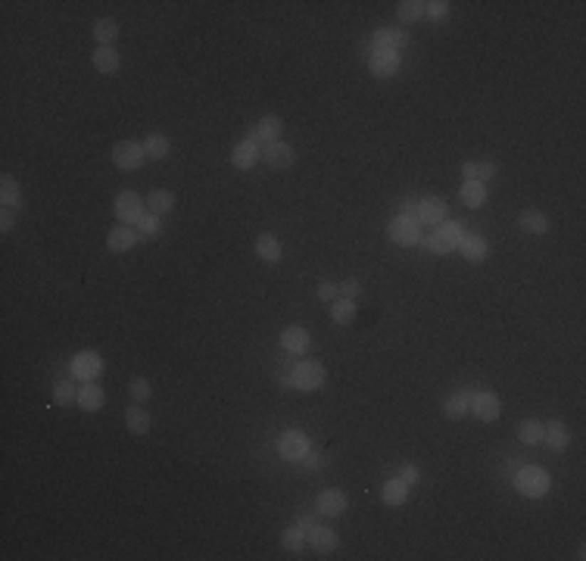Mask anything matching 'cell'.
<instances>
[{
    "instance_id": "cell-44",
    "label": "cell",
    "mask_w": 586,
    "mask_h": 561,
    "mask_svg": "<svg viewBox=\"0 0 586 561\" xmlns=\"http://www.w3.org/2000/svg\"><path fill=\"white\" fill-rule=\"evenodd\" d=\"M337 296H340V290H337V284H331V280L318 284V300H321V303H334Z\"/></svg>"
},
{
    "instance_id": "cell-40",
    "label": "cell",
    "mask_w": 586,
    "mask_h": 561,
    "mask_svg": "<svg viewBox=\"0 0 586 561\" xmlns=\"http://www.w3.org/2000/svg\"><path fill=\"white\" fill-rule=\"evenodd\" d=\"M137 231H140L144 237H156V234H159V216H150V212H147V216L140 219Z\"/></svg>"
},
{
    "instance_id": "cell-28",
    "label": "cell",
    "mask_w": 586,
    "mask_h": 561,
    "mask_svg": "<svg viewBox=\"0 0 586 561\" xmlns=\"http://www.w3.org/2000/svg\"><path fill=\"white\" fill-rule=\"evenodd\" d=\"M94 38L100 41V47H113V41L119 38V22L110 19V16L97 19V22H94Z\"/></svg>"
},
{
    "instance_id": "cell-49",
    "label": "cell",
    "mask_w": 586,
    "mask_h": 561,
    "mask_svg": "<svg viewBox=\"0 0 586 561\" xmlns=\"http://www.w3.org/2000/svg\"><path fill=\"white\" fill-rule=\"evenodd\" d=\"M415 212H418V203H415V200H406V203H402V216H412V219H415Z\"/></svg>"
},
{
    "instance_id": "cell-48",
    "label": "cell",
    "mask_w": 586,
    "mask_h": 561,
    "mask_svg": "<svg viewBox=\"0 0 586 561\" xmlns=\"http://www.w3.org/2000/svg\"><path fill=\"white\" fill-rule=\"evenodd\" d=\"M296 527H300V530L306 533V530H312V527H315V518H312V515H303L300 521H296Z\"/></svg>"
},
{
    "instance_id": "cell-15",
    "label": "cell",
    "mask_w": 586,
    "mask_h": 561,
    "mask_svg": "<svg viewBox=\"0 0 586 561\" xmlns=\"http://www.w3.org/2000/svg\"><path fill=\"white\" fill-rule=\"evenodd\" d=\"M135 243H137V231L131 225H122V221L115 228H110V234H106V246L113 253H128Z\"/></svg>"
},
{
    "instance_id": "cell-2",
    "label": "cell",
    "mask_w": 586,
    "mask_h": 561,
    "mask_svg": "<svg viewBox=\"0 0 586 561\" xmlns=\"http://www.w3.org/2000/svg\"><path fill=\"white\" fill-rule=\"evenodd\" d=\"M325 377H328V371L321 362H296L293 374H291V387H296L303 393H312L325 387Z\"/></svg>"
},
{
    "instance_id": "cell-20",
    "label": "cell",
    "mask_w": 586,
    "mask_h": 561,
    "mask_svg": "<svg viewBox=\"0 0 586 561\" xmlns=\"http://www.w3.org/2000/svg\"><path fill=\"white\" fill-rule=\"evenodd\" d=\"M172 206H175V196H172V191H162V187H156V191L147 194V212L150 216H169Z\"/></svg>"
},
{
    "instance_id": "cell-39",
    "label": "cell",
    "mask_w": 586,
    "mask_h": 561,
    "mask_svg": "<svg viewBox=\"0 0 586 561\" xmlns=\"http://www.w3.org/2000/svg\"><path fill=\"white\" fill-rule=\"evenodd\" d=\"M128 390L135 396V402H147L153 396V387H150V381H144V377H131Z\"/></svg>"
},
{
    "instance_id": "cell-26",
    "label": "cell",
    "mask_w": 586,
    "mask_h": 561,
    "mask_svg": "<svg viewBox=\"0 0 586 561\" xmlns=\"http://www.w3.org/2000/svg\"><path fill=\"white\" fill-rule=\"evenodd\" d=\"M119 53L113 51V47H97L94 51V69L100 72V75H113V72H119Z\"/></svg>"
},
{
    "instance_id": "cell-10",
    "label": "cell",
    "mask_w": 586,
    "mask_h": 561,
    "mask_svg": "<svg viewBox=\"0 0 586 561\" xmlns=\"http://www.w3.org/2000/svg\"><path fill=\"white\" fill-rule=\"evenodd\" d=\"M415 219L421 221V225H443L446 221V203L436 200V196H424V200H418V212Z\"/></svg>"
},
{
    "instance_id": "cell-38",
    "label": "cell",
    "mask_w": 586,
    "mask_h": 561,
    "mask_svg": "<svg viewBox=\"0 0 586 561\" xmlns=\"http://www.w3.org/2000/svg\"><path fill=\"white\" fill-rule=\"evenodd\" d=\"M0 181H4V206H10V209H19V187H16V178H13V175H4Z\"/></svg>"
},
{
    "instance_id": "cell-45",
    "label": "cell",
    "mask_w": 586,
    "mask_h": 561,
    "mask_svg": "<svg viewBox=\"0 0 586 561\" xmlns=\"http://www.w3.org/2000/svg\"><path fill=\"white\" fill-rule=\"evenodd\" d=\"M399 481L406 483V486H415L421 481V471H418V465H402V471H399Z\"/></svg>"
},
{
    "instance_id": "cell-25",
    "label": "cell",
    "mask_w": 586,
    "mask_h": 561,
    "mask_svg": "<svg viewBox=\"0 0 586 561\" xmlns=\"http://www.w3.org/2000/svg\"><path fill=\"white\" fill-rule=\"evenodd\" d=\"M256 256H259L262 262H281V256H284V250H281V241L271 234H259L256 237Z\"/></svg>"
},
{
    "instance_id": "cell-23",
    "label": "cell",
    "mask_w": 586,
    "mask_h": 561,
    "mask_svg": "<svg viewBox=\"0 0 586 561\" xmlns=\"http://www.w3.org/2000/svg\"><path fill=\"white\" fill-rule=\"evenodd\" d=\"M459 250H461V256H465L468 262H474V266H477V262L486 259V250H490V246H486L483 237L468 234V237H461V241H459Z\"/></svg>"
},
{
    "instance_id": "cell-35",
    "label": "cell",
    "mask_w": 586,
    "mask_h": 561,
    "mask_svg": "<svg viewBox=\"0 0 586 561\" xmlns=\"http://www.w3.org/2000/svg\"><path fill=\"white\" fill-rule=\"evenodd\" d=\"M281 542H284V549H287V552H293V555H296V552L306 546V536H303V530H300L296 524H291L284 533H281Z\"/></svg>"
},
{
    "instance_id": "cell-1",
    "label": "cell",
    "mask_w": 586,
    "mask_h": 561,
    "mask_svg": "<svg viewBox=\"0 0 586 561\" xmlns=\"http://www.w3.org/2000/svg\"><path fill=\"white\" fill-rule=\"evenodd\" d=\"M461 231H465V228H461L459 221H443V225H436V231H431L427 237H421V243H424L431 253H436V256L452 253L459 246L461 237H465Z\"/></svg>"
},
{
    "instance_id": "cell-43",
    "label": "cell",
    "mask_w": 586,
    "mask_h": 561,
    "mask_svg": "<svg viewBox=\"0 0 586 561\" xmlns=\"http://www.w3.org/2000/svg\"><path fill=\"white\" fill-rule=\"evenodd\" d=\"M496 172H499L496 162H477V181H481V184H486L490 178H496Z\"/></svg>"
},
{
    "instance_id": "cell-30",
    "label": "cell",
    "mask_w": 586,
    "mask_h": 561,
    "mask_svg": "<svg viewBox=\"0 0 586 561\" xmlns=\"http://www.w3.org/2000/svg\"><path fill=\"white\" fill-rule=\"evenodd\" d=\"M468 409H471V396L468 393H456V396H449V399L443 402V415L446 418H465Z\"/></svg>"
},
{
    "instance_id": "cell-14",
    "label": "cell",
    "mask_w": 586,
    "mask_h": 561,
    "mask_svg": "<svg viewBox=\"0 0 586 561\" xmlns=\"http://www.w3.org/2000/svg\"><path fill=\"white\" fill-rule=\"evenodd\" d=\"M346 505H350V499H346L343 490H321L318 493V511L325 518H340Z\"/></svg>"
},
{
    "instance_id": "cell-42",
    "label": "cell",
    "mask_w": 586,
    "mask_h": 561,
    "mask_svg": "<svg viewBox=\"0 0 586 561\" xmlns=\"http://www.w3.org/2000/svg\"><path fill=\"white\" fill-rule=\"evenodd\" d=\"M449 13V4L446 0H431V4H424V16H434V19H443V16Z\"/></svg>"
},
{
    "instance_id": "cell-32",
    "label": "cell",
    "mask_w": 586,
    "mask_h": 561,
    "mask_svg": "<svg viewBox=\"0 0 586 561\" xmlns=\"http://www.w3.org/2000/svg\"><path fill=\"white\" fill-rule=\"evenodd\" d=\"M483 200H486V187L481 184V181H465L461 184V203L465 206H483Z\"/></svg>"
},
{
    "instance_id": "cell-27",
    "label": "cell",
    "mask_w": 586,
    "mask_h": 561,
    "mask_svg": "<svg viewBox=\"0 0 586 561\" xmlns=\"http://www.w3.org/2000/svg\"><path fill=\"white\" fill-rule=\"evenodd\" d=\"M381 496H384V505H393V508H396V505H402V502L409 499V486L402 483L399 477H393V481L384 483V493H381Z\"/></svg>"
},
{
    "instance_id": "cell-7",
    "label": "cell",
    "mask_w": 586,
    "mask_h": 561,
    "mask_svg": "<svg viewBox=\"0 0 586 561\" xmlns=\"http://www.w3.org/2000/svg\"><path fill=\"white\" fill-rule=\"evenodd\" d=\"M515 486L524 493V496L540 499V496H546V490H549V474L543 471V468H524V471L518 474Z\"/></svg>"
},
{
    "instance_id": "cell-37",
    "label": "cell",
    "mask_w": 586,
    "mask_h": 561,
    "mask_svg": "<svg viewBox=\"0 0 586 561\" xmlns=\"http://www.w3.org/2000/svg\"><path fill=\"white\" fill-rule=\"evenodd\" d=\"M75 399H78V393H75V387H72V381H56V387H53L56 406H69V402H75Z\"/></svg>"
},
{
    "instance_id": "cell-34",
    "label": "cell",
    "mask_w": 586,
    "mask_h": 561,
    "mask_svg": "<svg viewBox=\"0 0 586 561\" xmlns=\"http://www.w3.org/2000/svg\"><path fill=\"white\" fill-rule=\"evenodd\" d=\"M396 16H399V22H418L421 16H424V4H421V0H402V4L396 6Z\"/></svg>"
},
{
    "instance_id": "cell-46",
    "label": "cell",
    "mask_w": 586,
    "mask_h": 561,
    "mask_svg": "<svg viewBox=\"0 0 586 561\" xmlns=\"http://www.w3.org/2000/svg\"><path fill=\"white\" fill-rule=\"evenodd\" d=\"M461 178H465V181H477V162H465V166H461Z\"/></svg>"
},
{
    "instance_id": "cell-29",
    "label": "cell",
    "mask_w": 586,
    "mask_h": 561,
    "mask_svg": "<svg viewBox=\"0 0 586 561\" xmlns=\"http://www.w3.org/2000/svg\"><path fill=\"white\" fill-rule=\"evenodd\" d=\"M331 318H334V325H350L356 318V303L346 300V296H337L331 303Z\"/></svg>"
},
{
    "instance_id": "cell-33",
    "label": "cell",
    "mask_w": 586,
    "mask_h": 561,
    "mask_svg": "<svg viewBox=\"0 0 586 561\" xmlns=\"http://www.w3.org/2000/svg\"><path fill=\"white\" fill-rule=\"evenodd\" d=\"M169 137L166 135H150L144 140V153L147 159H162V156H169Z\"/></svg>"
},
{
    "instance_id": "cell-31",
    "label": "cell",
    "mask_w": 586,
    "mask_h": 561,
    "mask_svg": "<svg viewBox=\"0 0 586 561\" xmlns=\"http://www.w3.org/2000/svg\"><path fill=\"white\" fill-rule=\"evenodd\" d=\"M518 440L527 443V446L543 443V421H533V418L521 421V424H518Z\"/></svg>"
},
{
    "instance_id": "cell-18",
    "label": "cell",
    "mask_w": 586,
    "mask_h": 561,
    "mask_svg": "<svg viewBox=\"0 0 586 561\" xmlns=\"http://www.w3.org/2000/svg\"><path fill=\"white\" fill-rule=\"evenodd\" d=\"M406 44H409V35H406V31H399V28H381V31H375V41H371V47L396 51V53H399Z\"/></svg>"
},
{
    "instance_id": "cell-4",
    "label": "cell",
    "mask_w": 586,
    "mask_h": 561,
    "mask_svg": "<svg viewBox=\"0 0 586 561\" xmlns=\"http://www.w3.org/2000/svg\"><path fill=\"white\" fill-rule=\"evenodd\" d=\"M144 159H147L144 144H137V140H119V144L113 147V162H115V169H122V172L140 169Z\"/></svg>"
},
{
    "instance_id": "cell-16",
    "label": "cell",
    "mask_w": 586,
    "mask_h": 561,
    "mask_svg": "<svg viewBox=\"0 0 586 561\" xmlns=\"http://www.w3.org/2000/svg\"><path fill=\"white\" fill-rule=\"evenodd\" d=\"M259 159H262V153H259V147H256L250 137L241 140V144H237L234 150H231V166H234V169H241V172L253 169Z\"/></svg>"
},
{
    "instance_id": "cell-3",
    "label": "cell",
    "mask_w": 586,
    "mask_h": 561,
    "mask_svg": "<svg viewBox=\"0 0 586 561\" xmlns=\"http://www.w3.org/2000/svg\"><path fill=\"white\" fill-rule=\"evenodd\" d=\"M144 206L147 203L140 200L135 191H122V194H115V200H113V212L122 225H140V219L147 216Z\"/></svg>"
},
{
    "instance_id": "cell-41",
    "label": "cell",
    "mask_w": 586,
    "mask_h": 561,
    "mask_svg": "<svg viewBox=\"0 0 586 561\" xmlns=\"http://www.w3.org/2000/svg\"><path fill=\"white\" fill-rule=\"evenodd\" d=\"M337 290H340V296H346V300H356L359 290H362V284L356 278H346V280H340V287H337Z\"/></svg>"
},
{
    "instance_id": "cell-19",
    "label": "cell",
    "mask_w": 586,
    "mask_h": 561,
    "mask_svg": "<svg viewBox=\"0 0 586 561\" xmlns=\"http://www.w3.org/2000/svg\"><path fill=\"white\" fill-rule=\"evenodd\" d=\"M281 456H284L287 461H293V458H306L309 456V440L303 434H287L284 440H281Z\"/></svg>"
},
{
    "instance_id": "cell-47",
    "label": "cell",
    "mask_w": 586,
    "mask_h": 561,
    "mask_svg": "<svg viewBox=\"0 0 586 561\" xmlns=\"http://www.w3.org/2000/svg\"><path fill=\"white\" fill-rule=\"evenodd\" d=\"M0 228H4V231L13 228V209H10V206H4V219H0Z\"/></svg>"
},
{
    "instance_id": "cell-11",
    "label": "cell",
    "mask_w": 586,
    "mask_h": 561,
    "mask_svg": "<svg viewBox=\"0 0 586 561\" xmlns=\"http://www.w3.org/2000/svg\"><path fill=\"white\" fill-rule=\"evenodd\" d=\"M471 411L481 421H496L502 415V406H499V396L496 393H490V390H483V393H474L471 396Z\"/></svg>"
},
{
    "instance_id": "cell-22",
    "label": "cell",
    "mask_w": 586,
    "mask_h": 561,
    "mask_svg": "<svg viewBox=\"0 0 586 561\" xmlns=\"http://www.w3.org/2000/svg\"><path fill=\"white\" fill-rule=\"evenodd\" d=\"M518 228H521L524 234H546L549 219L543 216V212H536V209H524L521 216H518Z\"/></svg>"
},
{
    "instance_id": "cell-24",
    "label": "cell",
    "mask_w": 586,
    "mask_h": 561,
    "mask_svg": "<svg viewBox=\"0 0 586 561\" xmlns=\"http://www.w3.org/2000/svg\"><path fill=\"white\" fill-rule=\"evenodd\" d=\"M103 399H106V393H103L100 384H85V387L78 390V406L85 409V411H100V409H103Z\"/></svg>"
},
{
    "instance_id": "cell-9",
    "label": "cell",
    "mask_w": 586,
    "mask_h": 561,
    "mask_svg": "<svg viewBox=\"0 0 586 561\" xmlns=\"http://www.w3.org/2000/svg\"><path fill=\"white\" fill-rule=\"evenodd\" d=\"M262 159L268 162V169H291L296 162V153L291 144H284V140H275V144H268L266 150H262Z\"/></svg>"
},
{
    "instance_id": "cell-12",
    "label": "cell",
    "mask_w": 586,
    "mask_h": 561,
    "mask_svg": "<svg viewBox=\"0 0 586 561\" xmlns=\"http://www.w3.org/2000/svg\"><path fill=\"white\" fill-rule=\"evenodd\" d=\"M281 346H284L287 352H293V356H303V352L312 346L309 331H306V327H300V325L284 327V331H281Z\"/></svg>"
},
{
    "instance_id": "cell-5",
    "label": "cell",
    "mask_w": 586,
    "mask_h": 561,
    "mask_svg": "<svg viewBox=\"0 0 586 561\" xmlns=\"http://www.w3.org/2000/svg\"><path fill=\"white\" fill-rule=\"evenodd\" d=\"M387 234H390V241L402 243V246H415L421 243V221L412 219V216H396L390 225H387Z\"/></svg>"
},
{
    "instance_id": "cell-21",
    "label": "cell",
    "mask_w": 586,
    "mask_h": 561,
    "mask_svg": "<svg viewBox=\"0 0 586 561\" xmlns=\"http://www.w3.org/2000/svg\"><path fill=\"white\" fill-rule=\"evenodd\" d=\"M125 427L135 436L150 434V415H147V409L144 406H128L125 409Z\"/></svg>"
},
{
    "instance_id": "cell-36",
    "label": "cell",
    "mask_w": 586,
    "mask_h": 561,
    "mask_svg": "<svg viewBox=\"0 0 586 561\" xmlns=\"http://www.w3.org/2000/svg\"><path fill=\"white\" fill-rule=\"evenodd\" d=\"M100 368H103V362L97 359V352H85V356L75 362V374H85V377H94Z\"/></svg>"
},
{
    "instance_id": "cell-17",
    "label": "cell",
    "mask_w": 586,
    "mask_h": 561,
    "mask_svg": "<svg viewBox=\"0 0 586 561\" xmlns=\"http://www.w3.org/2000/svg\"><path fill=\"white\" fill-rule=\"evenodd\" d=\"M543 443L552 452H565L567 443H571V434H567V427L561 421H549V424H543Z\"/></svg>"
},
{
    "instance_id": "cell-13",
    "label": "cell",
    "mask_w": 586,
    "mask_h": 561,
    "mask_svg": "<svg viewBox=\"0 0 586 561\" xmlns=\"http://www.w3.org/2000/svg\"><path fill=\"white\" fill-rule=\"evenodd\" d=\"M281 131H284V122L278 119V115H266V119H259V125H256L253 131H250V140L253 144H275V140H281Z\"/></svg>"
},
{
    "instance_id": "cell-6",
    "label": "cell",
    "mask_w": 586,
    "mask_h": 561,
    "mask_svg": "<svg viewBox=\"0 0 586 561\" xmlns=\"http://www.w3.org/2000/svg\"><path fill=\"white\" fill-rule=\"evenodd\" d=\"M368 72L375 78H393L396 72H399V53H396V51H381V47H371Z\"/></svg>"
},
{
    "instance_id": "cell-50",
    "label": "cell",
    "mask_w": 586,
    "mask_h": 561,
    "mask_svg": "<svg viewBox=\"0 0 586 561\" xmlns=\"http://www.w3.org/2000/svg\"><path fill=\"white\" fill-rule=\"evenodd\" d=\"M306 465H309V468H325V465H328V458H325V456H321V452H318V458H315V456H312V458H306Z\"/></svg>"
},
{
    "instance_id": "cell-8",
    "label": "cell",
    "mask_w": 586,
    "mask_h": 561,
    "mask_svg": "<svg viewBox=\"0 0 586 561\" xmlns=\"http://www.w3.org/2000/svg\"><path fill=\"white\" fill-rule=\"evenodd\" d=\"M306 542L318 552V555H328V552H334L337 546H340V536H337L334 527H321V524H315L312 530H306Z\"/></svg>"
}]
</instances>
